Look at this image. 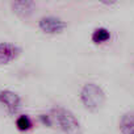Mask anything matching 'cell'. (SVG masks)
<instances>
[{
  "instance_id": "1",
  "label": "cell",
  "mask_w": 134,
  "mask_h": 134,
  "mask_svg": "<svg viewBox=\"0 0 134 134\" xmlns=\"http://www.w3.org/2000/svg\"><path fill=\"white\" fill-rule=\"evenodd\" d=\"M51 117L64 134H83L80 122L71 110L63 107H55L51 109Z\"/></svg>"
},
{
  "instance_id": "2",
  "label": "cell",
  "mask_w": 134,
  "mask_h": 134,
  "mask_svg": "<svg viewBox=\"0 0 134 134\" xmlns=\"http://www.w3.org/2000/svg\"><path fill=\"white\" fill-rule=\"evenodd\" d=\"M80 101L90 112H97L105 101V93L96 83H86L80 91Z\"/></svg>"
},
{
  "instance_id": "3",
  "label": "cell",
  "mask_w": 134,
  "mask_h": 134,
  "mask_svg": "<svg viewBox=\"0 0 134 134\" xmlns=\"http://www.w3.org/2000/svg\"><path fill=\"white\" fill-rule=\"evenodd\" d=\"M38 26L46 34H59L67 28V23L55 16H43L40 19Z\"/></svg>"
},
{
  "instance_id": "4",
  "label": "cell",
  "mask_w": 134,
  "mask_h": 134,
  "mask_svg": "<svg viewBox=\"0 0 134 134\" xmlns=\"http://www.w3.org/2000/svg\"><path fill=\"white\" fill-rule=\"evenodd\" d=\"M0 104H3L11 114H16L21 108V97L11 90H3L0 91Z\"/></svg>"
},
{
  "instance_id": "5",
  "label": "cell",
  "mask_w": 134,
  "mask_h": 134,
  "mask_svg": "<svg viewBox=\"0 0 134 134\" xmlns=\"http://www.w3.org/2000/svg\"><path fill=\"white\" fill-rule=\"evenodd\" d=\"M21 53V47L9 43V42H0V64H8L15 60Z\"/></svg>"
},
{
  "instance_id": "6",
  "label": "cell",
  "mask_w": 134,
  "mask_h": 134,
  "mask_svg": "<svg viewBox=\"0 0 134 134\" xmlns=\"http://www.w3.org/2000/svg\"><path fill=\"white\" fill-rule=\"evenodd\" d=\"M11 7L13 9V12L25 19V17H29L34 9H36V3L34 2H29V0H23V2H12L11 3Z\"/></svg>"
},
{
  "instance_id": "7",
  "label": "cell",
  "mask_w": 134,
  "mask_h": 134,
  "mask_svg": "<svg viewBox=\"0 0 134 134\" xmlns=\"http://www.w3.org/2000/svg\"><path fill=\"white\" fill-rule=\"evenodd\" d=\"M120 131L122 134H134V110L126 112L120 120Z\"/></svg>"
},
{
  "instance_id": "8",
  "label": "cell",
  "mask_w": 134,
  "mask_h": 134,
  "mask_svg": "<svg viewBox=\"0 0 134 134\" xmlns=\"http://www.w3.org/2000/svg\"><path fill=\"white\" fill-rule=\"evenodd\" d=\"M91 38L95 43H103V42H107V41L110 40V33L105 28H96L93 30Z\"/></svg>"
},
{
  "instance_id": "9",
  "label": "cell",
  "mask_w": 134,
  "mask_h": 134,
  "mask_svg": "<svg viewBox=\"0 0 134 134\" xmlns=\"http://www.w3.org/2000/svg\"><path fill=\"white\" fill-rule=\"evenodd\" d=\"M16 126H17L19 130H21V131H26V130L32 129L33 122H32V120H30L29 116H26V114H21V116H19L17 120H16Z\"/></svg>"
},
{
  "instance_id": "10",
  "label": "cell",
  "mask_w": 134,
  "mask_h": 134,
  "mask_svg": "<svg viewBox=\"0 0 134 134\" xmlns=\"http://www.w3.org/2000/svg\"><path fill=\"white\" fill-rule=\"evenodd\" d=\"M38 118H40L41 124H43L45 126H49V127H51V126H53L51 116H49V114H40V116H38Z\"/></svg>"
}]
</instances>
